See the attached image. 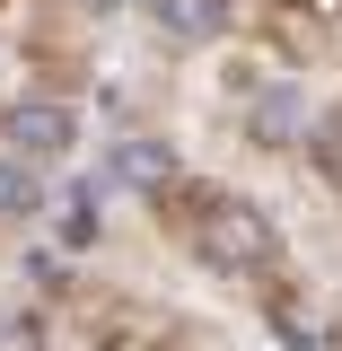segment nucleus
Here are the masks:
<instances>
[{
  "label": "nucleus",
  "instance_id": "f257e3e1",
  "mask_svg": "<svg viewBox=\"0 0 342 351\" xmlns=\"http://www.w3.org/2000/svg\"><path fill=\"white\" fill-rule=\"evenodd\" d=\"M0 141H9V158H71L80 149V106L71 97H18V106H0Z\"/></svg>",
  "mask_w": 342,
  "mask_h": 351
}]
</instances>
